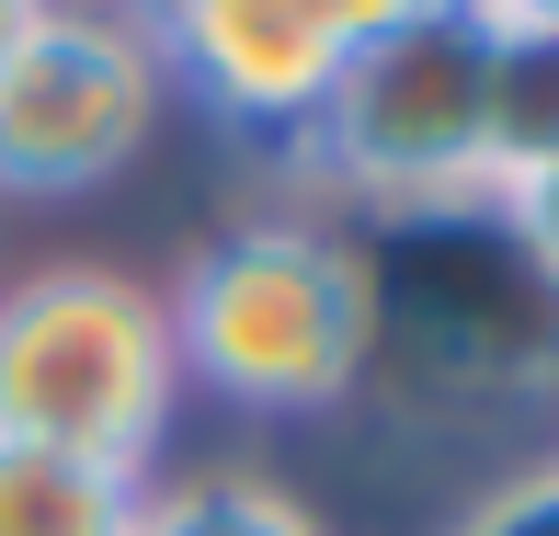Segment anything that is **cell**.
<instances>
[{"instance_id": "cell-9", "label": "cell", "mask_w": 559, "mask_h": 536, "mask_svg": "<svg viewBox=\"0 0 559 536\" xmlns=\"http://www.w3.org/2000/svg\"><path fill=\"white\" fill-rule=\"evenodd\" d=\"M491 228L525 251V274L559 297V138H537L525 160H502V183H491Z\"/></svg>"}, {"instance_id": "cell-12", "label": "cell", "mask_w": 559, "mask_h": 536, "mask_svg": "<svg viewBox=\"0 0 559 536\" xmlns=\"http://www.w3.org/2000/svg\"><path fill=\"white\" fill-rule=\"evenodd\" d=\"M479 23H502V35H525V46H559V0H468Z\"/></svg>"}, {"instance_id": "cell-5", "label": "cell", "mask_w": 559, "mask_h": 536, "mask_svg": "<svg viewBox=\"0 0 559 536\" xmlns=\"http://www.w3.org/2000/svg\"><path fill=\"white\" fill-rule=\"evenodd\" d=\"M171 115L183 92L126 0H46L0 58V217L104 206L115 183L148 171Z\"/></svg>"}, {"instance_id": "cell-3", "label": "cell", "mask_w": 559, "mask_h": 536, "mask_svg": "<svg viewBox=\"0 0 559 536\" xmlns=\"http://www.w3.org/2000/svg\"><path fill=\"white\" fill-rule=\"evenodd\" d=\"M502 160H514V35L468 0H435L423 23L343 58L320 126L286 160V194L366 228L423 206H491Z\"/></svg>"}, {"instance_id": "cell-2", "label": "cell", "mask_w": 559, "mask_h": 536, "mask_svg": "<svg viewBox=\"0 0 559 536\" xmlns=\"http://www.w3.org/2000/svg\"><path fill=\"white\" fill-rule=\"evenodd\" d=\"M183 400L263 433H320L366 400V240L332 206H240L194 228L160 274Z\"/></svg>"}, {"instance_id": "cell-10", "label": "cell", "mask_w": 559, "mask_h": 536, "mask_svg": "<svg viewBox=\"0 0 559 536\" xmlns=\"http://www.w3.org/2000/svg\"><path fill=\"white\" fill-rule=\"evenodd\" d=\"M435 536H559V456H537V468H502L479 479L468 502L435 525Z\"/></svg>"}, {"instance_id": "cell-13", "label": "cell", "mask_w": 559, "mask_h": 536, "mask_svg": "<svg viewBox=\"0 0 559 536\" xmlns=\"http://www.w3.org/2000/svg\"><path fill=\"white\" fill-rule=\"evenodd\" d=\"M35 12H46V0H0V58L23 46V23H35Z\"/></svg>"}, {"instance_id": "cell-11", "label": "cell", "mask_w": 559, "mask_h": 536, "mask_svg": "<svg viewBox=\"0 0 559 536\" xmlns=\"http://www.w3.org/2000/svg\"><path fill=\"white\" fill-rule=\"evenodd\" d=\"M423 12H435V0H332V23H343L354 46H377V35H400V23H423Z\"/></svg>"}, {"instance_id": "cell-1", "label": "cell", "mask_w": 559, "mask_h": 536, "mask_svg": "<svg viewBox=\"0 0 559 536\" xmlns=\"http://www.w3.org/2000/svg\"><path fill=\"white\" fill-rule=\"evenodd\" d=\"M366 400L354 412L423 445H514V468L559 456V297L491 206L366 217Z\"/></svg>"}, {"instance_id": "cell-8", "label": "cell", "mask_w": 559, "mask_h": 536, "mask_svg": "<svg viewBox=\"0 0 559 536\" xmlns=\"http://www.w3.org/2000/svg\"><path fill=\"white\" fill-rule=\"evenodd\" d=\"M138 502H148V479H126V468L0 445V536H138Z\"/></svg>"}, {"instance_id": "cell-7", "label": "cell", "mask_w": 559, "mask_h": 536, "mask_svg": "<svg viewBox=\"0 0 559 536\" xmlns=\"http://www.w3.org/2000/svg\"><path fill=\"white\" fill-rule=\"evenodd\" d=\"M138 536H343V525L274 468H240V456L183 468V456H171V468L148 479V502H138Z\"/></svg>"}, {"instance_id": "cell-6", "label": "cell", "mask_w": 559, "mask_h": 536, "mask_svg": "<svg viewBox=\"0 0 559 536\" xmlns=\"http://www.w3.org/2000/svg\"><path fill=\"white\" fill-rule=\"evenodd\" d=\"M160 46L183 115L228 126V138L297 160V138L320 126L354 35L332 23V0H126Z\"/></svg>"}, {"instance_id": "cell-14", "label": "cell", "mask_w": 559, "mask_h": 536, "mask_svg": "<svg viewBox=\"0 0 559 536\" xmlns=\"http://www.w3.org/2000/svg\"><path fill=\"white\" fill-rule=\"evenodd\" d=\"M0 274H12V217H0Z\"/></svg>"}, {"instance_id": "cell-4", "label": "cell", "mask_w": 559, "mask_h": 536, "mask_svg": "<svg viewBox=\"0 0 559 536\" xmlns=\"http://www.w3.org/2000/svg\"><path fill=\"white\" fill-rule=\"evenodd\" d=\"M171 297L126 251H12L0 274V445L160 479L183 445Z\"/></svg>"}]
</instances>
